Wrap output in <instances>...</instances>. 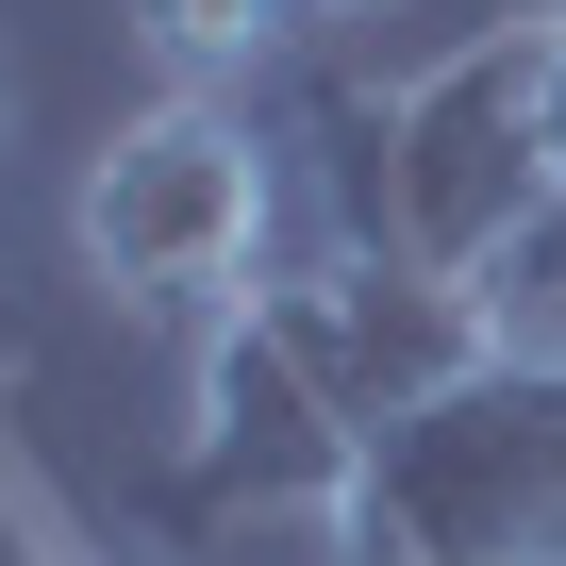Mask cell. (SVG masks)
Listing matches in <instances>:
<instances>
[{"instance_id": "obj_1", "label": "cell", "mask_w": 566, "mask_h": 566, "mask_svg": "<svg viewBox=\"0 0 566 566\" xmlns=\"http://www.w3.org/2000/svg\"><path fill=\"white\" fill-rule=\"evenodd\" d=\"M84 266L117 283L134 317H233L266 283V233H283V150H266V101H150L84 150V200H67Z\"/></svg>"}, {"instance_id": "obj_2", "label": "cell", "mask_w": 566, "mask_h": 566, "mask_svg": "<svg viewBox=\"0 0 566 566\" xmlns=\"http://www.w3.org/2000/svg\"><path fill=\"white\" fill-rule=\"evenodd\" d=\"M549 200L566 184H549V134H533V18H483L384 101V250L500 283L549 233Z\"/></svg>"}, {"instance_id": "obj_3", "label": "cell", "mask_w": 566, "mask_h": 566, "mask_svg": "<svg viewBox=\"0 0 566 566\" xmlns=\"http://www.w3.org/2000/svg\"><path fill=\"white\" fill-rule=\"evenodd\" d=\"M367 516L417 566H566V350L516 334L483 384L367 450Z\"/></svg>"}, {"instance_id": "obj_4", "label": "cell", "mask_w": 566, "mask_h": 566, "mask_svg": "<svg viewBox=\"0 0 566 566\" xmlns=\"http://www.w3.org/2000/svg\"><path fill=\"white\" fill-rule=\"evenodd\" d=\"M250 317H266L283 350L317 367V400H334L367 450L516 350L500 283H467V266H417V250H367V233H317L301 266H266V283H250Z\"/></svg>"}, {"instance_id": "obj_5", "label": "cell", "mask_w": 566, "mask_h": 566, "mask_svg": "<svg viewBox=\"0 0 566 566\" xmlns=\"http://www.w3.org/2000/svg\"><path fill=\"white\" fill-rule=\"evenodd\" d=\"M350 500H367V433L317 400L301 350L233 301L200 334V384H184V483H167V516L217 533V516H350Z\"/></svg>"}, {"instance_id": "obj_6", "label": "cell", "mask_w": 566, "mask_h": 566, "mask_svg": "<svg viewBox=\"0 0 566 566\" xmlns=\"http://www.w3.org/2000/svg\"><path fill=\"white\" fill-rule=\"evenodd\" d=\"M167 101H266L283 67L317 51V0H134Z\"/></svg>"}, {"instance_id": "obj_7", "label": "cell", "mask_w": 566, "mask_h": 566, "mask_svg": "<svg viewBox=\"0 0 566 566\" xmlns=\"http://www.w3.org/2000/svg\"><path fill=\"white\" fill-rule=\"evenodd\" d=\"M500 317H516V334H549V350H566V200H549V233H533V250H516V266H500Z\"/></svg>"}, {"instance_id": "obj_8", "label": "cell", "mask_w": 566, "mask_h": 566, "mask_svg": "<svg viewBox=\"0 0 566 566\" xmlns=\"http://www.w3.org/2000/svg\"><path fill=\"white\" fill-rule=\"evenodd\" d=\"M533 134H549V184H566V18H533Z\"/></svg>"}, {"instance_id": "obj_9", "label": "cell", "mask_w": 566, "mask_h": 566, "mask_svg": "<svg viewBox=\"0 0 566 566\" xmlns=\"http://www.w3.org/2000/svg\"><path fill=\"white\" fill-rule=\"evenodd\" d=\"M334 18H384V0H317V34H334Z\"/></svg>"}, {"instance_id": "obj_10", "label": "cell", "mask_w": 566, "mask_h": 566, "mask_svg": "<svg viewBox=\"0 0 566 566\" xmlns=\"http://www.w3.org/2000/svg\"><path fill=\"white\" fill-rule=\"evenodd\" d=\"M500 18H566V0H500Z\"/></svg>"}, {"instance_id": "obj_11", "label": "cell", "mask_w": 566, "mask_h": 566, "mask_svg": "<svg viewBox=\"0 0 566 566\" xmlns=\"http://www.w3.org/2000/svg\"><path fill=\"white\" fill-rule=\"evenodd\" d=\"M0 134H18V84H0Z\"/></svg>"}, {"instance_id": "obj_12", "label": "cell", "mask_w": 566, "mask_h": 566, "mask_svg": "<svg viewBox=\"0 0 566 566\" xmlns=\"http://www.w3.org/2000/svg\"><path fill=\"white\" fill-rule=\"evenodd\" d=\"M84 566H117V549H84Z\"/></svg>"}]
</instances>
